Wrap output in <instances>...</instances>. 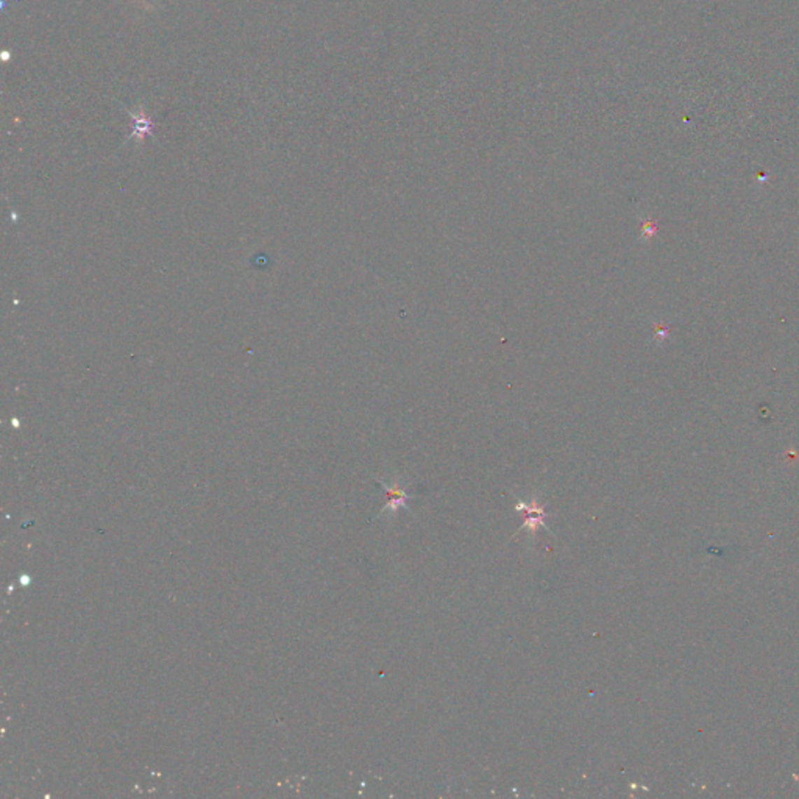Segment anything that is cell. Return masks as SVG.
Segmentation results:
<instances>
[{"instance_id":"cell-1","label":"cell","mask_w":799,"mask_h":799,"mask_svg":"<svg viewBox=\"0 0 799 799\" xmlns=\"http://www.w3.org/2000/svg\"><path fill=\"white\" fill-rule=\"evenodd\" d=\"M515 509L518 512H522V514L524 515V523L522 524L520 528H518V531L528 529L531 534H536L539 528H545L543 518L548 514H546V512L543 510V508L539 506L536 500H532L531 503L518 501Z\"/></svg>"},{"instance_id":"cell-4","label":"cell","mask_w":799,"mask_h":799,"mask_svg":"<svg viewBox=\"0 0 799 799\" xmlns=\"http://www.w3.org/2000/svg\"><path fill=\"white\" fill-rule=\"evenodd\" d=\"M141 4H144V5H146V0H141Z\"/></svg>"},{"instance_id":"cell-3","label":"cell","mask_w":799,"mask_h":799,"mask_svg":"<svg viewBox=\"0 0 799 799\" xmlns=\"http://www.w3.org/2000/svg\"><path fill=\"white\" fill-rule=\"evenodd\" d=\"M381 486L384 487V490L387 492V496H389V501H387V506L382 509L381 514H384L386 510H391L389 514H395L400 508H408L406 500L409 498V495L406 494L405 490H403L398 484H392V486H387L386 482H381ZM380 514V515H381Z\"/></svg>"},{"instance_id":"cell-2","label":"cell","mask_w":799,"mask_h":799,"mask_svg":"<svg viewBox=\"0 0 799 799\" xmlns=\"http://www.w3.org/2000/svg\"><path fill=\"white\" fill-rule=\"evenodd\" d=\"M128 114L133 120V130H132V136H130V138H134L136 141L139 142V144H142V142H144V139H146V136L153 134L155 122L152 119V116L147 114L142 106H139L138 109H136V111H128Z\"/></svg>"}]
</instances>
